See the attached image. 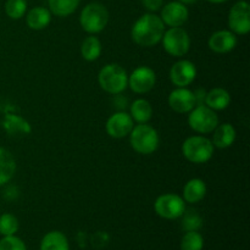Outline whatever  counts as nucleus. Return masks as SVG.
Here are the masks:
<instances>
[{"mask_svg":"<svg viewBox=\"0 0 250 250\" xmlns=\"http://www.w3.org/2000/svg\"><path fill=\"white\" fill-rule=\"evenodd\" d=\"M204 239L197 231H187L181 241V250H203Z\"/></svg>","mask_w":250,"mask_h":250,"instance_id":"26","label":"nucleus"},{"mask_svg":"<svg viewBox=\"0 0 250 250\" xmlns=\"http://www.w3.org/2000/svg\"><path fill=\"white\" fill-rule=\"evenodd\" d=\"M100 88L112 95H119L128 87V75L119 63H107L98 75Z\"/></svg>","mask_w":250,"mask_h":250,"instance_id":"3","label":"nucleus"},{"mask_svg":"<svg viewBox=\"0 0 250 250\" xmlns=\"http://www.w3.org/2000/svg\"><path fill=\"white\" fill-rule=\"evenodd\" d=\"M142 4L148 11L155 12L163 7L164 0H142Z\"/></svg>","mask_w":250,"mask_h":250,"instance_id":"31","label":"nucleus"},{"mask_svg":"<svg viewBox=\"0 0 250 250\" xmlns=\"http://www.w3.org/2000/svg\"><path fill=\"white\" fill-rule=\"evenodd\" d=\"M167 102L171 109L178 114H188L197 105L194 92L189 90L187 87H176V89H173L168 95Z\"/></svg>","mask_w":250,"mask_h":250,"instance_id":"14","label":"nucleus"},{"mask_svg":"<svg viewBox=\"0 0 250 250\" xmlns=\"http://www.w3.org/2000/svg\"><path fill=\"white\" fill-rule=\"evenodd\" d=\"M51 22V12L43 6H36L26 15V23L33 31L45 29Z\"/></svg>","mask_w":250,"mask_h":250,"instance_id":"18","label":"nucleus"},{"mask_svg":"<svg viewBox=\"0 0 250 250\" xmlns=\"http://www.w3.org/2000/svg\"><path fill=\"white\" fill-rule=\"evenodd\" d=\"M4 128L5 131L9 132L11 136H16V134H29L31 133L32 128L31 125L22 117L16 116V115H6L4 122Z\"/></svg>","mask_w":250,"mask_h":250,"instance_id":"25","label":"nucleus"},{"mask_svg":"<svg viewBox=\"0 0 250 250\" xmlns=\"http://www.w3.org/2000/svg\"><path fill=\"white\" fill-rule=\"evenodd\" d=\"M215 146L204 136L188 137L182 144V154L189 163L205 164L214 155Z\"/></svg>","mask_w":250,"mask_h":250,"instance_id":"5","label":"nucleus"},{"mask_svg":"<svg viewBox=\"0 0 250 250\" xmlns=\"http://www.w3.org/2000/svg\"><path fill=\"white\" fill-rule=\"evenodd\" d=\"M229 31L234 34L246 36L250 31V5L246 0H239L229 12Z\"/></svg>","mask_w":250,"mask_h":250,"instance_id":"9","label":"nucleus"},{"mask_svg":"<svg viewBox=\"0 0 250 250\" xmlns=\"http://www.w3.org/2000/svg\"><path fill=\"white\" fill-rule=\"evenodd\" d=\"M189 17L187 6L180 1H171L164 5L160 19L168 27H182Z\"/></svg>","mask_w":250,"mask_h":250,"instance_id":"13","label":"nucleus"},{"mask_svg":"<svg viewBox=\"0 0 250 250\" xmlns=\"http://www.w3.org/2000/svg\"><path fill=\"white\" fill-rule=\"evenodd\" d=\"M27 12V0H6L5 14L11 20H20Z\"/></svg>","mask_w":250,"mask_h":250,"instance_id":"27","label":"nucleus"},{"mask_svg":"<svg viewBox=\"0 0 250 250\" xmlns=\"http://www.w3.org/2000/svg\"><path fill=\"white\" fill-rule=\"evenodd\" d=\"M180 2H182V4L185 5H190V4H194V2H197L198 0H178Z\"/></svg>","mask_w":250,"mask_h":250,"instance_id":"32","label":"nucleus"},{"mask_svg":"<svg viewBox=\"0 0 250 250\" xmlns=\"http://www.w3.org/2000/svg\"><path fill=\"white\" fill-rule=\"evenodd\" d=\"M204 104L214 111L225 110L231 104V94L224 88H212L205 94Z\"/></svg>","mask_w":250,"mask_h":250,"instance_id":"19","label":"nucleus"},{"mask_svg":"<svg viewBox=\"0 0 250 250\" xmlns=\"http://www.w3.org/2000/svg\"><path fill=\"white\" fill-rule=\"evenodd\" d=\"M19 231V220L12 214H2L0 216V234L2 236H14Z\"/></svg>","mask_w":250,"mask_h":250,"instance_id":"28","label":"nucleus"},{"mask_svg":"<svg viewBox=\"0 0 250 250\" xmlns=\"http://www.w3.org/2000/svg\"><path fill=\"white\" fill-rule=\"evenodd\" d=\"M129 115L137 124H148L153 117V106L146 99H137L131 104Z\"/></svg>","mask_w":250,"mask_h":250,"instance_id":"21","label":"nucleus"},{"mask_svg":"<svg viewBox=\"0 0 250 250\" xmlns=\"http://www.w3.org/2000/svg\"><path fill=\"white\" fill-rule=\"evenodd\" d=\"M0 250H27L23 241L19 237L5 236L0 241Z\"/></svg>","mask_w":250,"mask_h":250,"instance_id":"29","label":"nucleus"},{"mask_svg":"<svg viewBox=\"0 0 250 250\" xmlns=\"http://www.w3.org/2000/svg\"><path fill=\"white\" fill-rule=\"evenodd\" d=\"M109 22V11L100 2H89L82 9L80 24L84 32L97 34L104 31Z\"/></svg>","mask_w":250,"mask_h":250,"instance_id":"4","label":"nucleus"},{"mask_svg":"<svg viewBox=\"0 0 250 250\" xmlns=\"http://www.w3.org/2000/svg\"><path fill=\"white\" fill-rule=\"evenodd\" d=\"M103 51L102 43L97 37L93 36L87 37L84 41L82 42L81 45V55L85 61H95L100 58Z\"/></svg>","mask_w":250,"mask_h":250,"instance_id":"23","label":"nucleus"},{"mask_svg":"<svg viewBox=\"0 0 250 250\" xmlns=\"http://www.w3.org/2000/svg\"><path fill=\"white\" fill-rule=\"evenodd\" d=\"M197 77V67L189 60H180L170 70V81L177 88L188 87Z\"/></svg>","mask_w":250,"mask_h":250,"instance_id":"12","label":"nucleus"},{"mask_svg":"<svg viewBox=\"0 0 250 250\" xmlns=\"http://www.w3.org/2000/svg\"><path fill=\"white\" fill-rule=\"evenodd\" d=\"M81 0H48L49 11L58 17H67L77 10Z\"/></svg>","mask_w":250,"mask_h":250,"instance_id":"24","label":"nucleus"},{"mask_svg":"<svg viewBox=\"0 0 250 250\" xmlns=\"http://www.w3.org/2000/svg\"><path fill=\"white\" fill-rule=\"evenodd\" d=\"M208 192L207 185L200 178H192L183 187L182 198L188 204H197L202 202Z\"/></svg>","mask_w":250,"mask_h":250,"instance_id":"17","label":"nucleus"},{"mask_svg":"<svg viewBox=\"0 0 250 250\" xmlns=\"http://www.w3.org/2000/svg\"><path fill=\"white\" fill-rule=\"evenodd\" d=\"M207 1L211 2V4H222V2H226L229 0H207Z\"/></svg>","mask_w":250,"mask_h":250,"instance_id":"33","label":"nucleus"},{"mask_svg":"<svg viewBox=\"0 0 250 250\" xmlns=\"http://www.w3.org/2000/svg\"><path fill=\"white\" fill-rule=\"evenodd\" d=\"M129 136V144L134 151L142 155L155 153L160 144L158 131L148 124H138L133 126Z\"/></svg>","mask_w":250,"mask_h":250,"instance_id":"2","label":"nucleus"},{"mask_svg":"<svg viewBox=\"0 0 250 250\" xmlns=\"http://www.w3.org/2000/svg\"><path fill=\"white\" fill-rule=\"evenodd\" d=\"M156 83V75L153 68L139 66L128 76V87L137 94L150 92Z\"/></svg>","mask_w":250,"mask_h":250,"instance_id":"10","label":"nucleus"},{"mask_svg":"<svg viewBox=\"0 0 250 250\" xmlns=\"http://www.w3.org/2000/svg\"><path fill=\"white\" fill-rule=\"evenodd\" d=\"M16 173V160L7 149L0 148V186L12 180Z\"/></svg>","mask_w":250,"mask_h":250,"instance_id":"20","label":"nucleus"},{"mask_svg":"<svg viewBox=\"0 0 250 250\" xmlns=\"http://www.w3.org/2000/svg\"><path fill=\"white\" fill-rule=\"evenodd\" d=\"M212 134V144L217 149H227L233 146L237 138L236 128L231 124L217 125Z\"/></svg>","mask_w":250,"mask_h":250,"instance_id":"16","label":"nucleus"},{"mask_svg":"<svg viewBox=\"0 0 250 250\" xmlns=\"http://www.w3.org/2000/svg\"><path fill=\"white\" fill-rule=\"evenodd\" d=\"M185 220H183V229L186 231H197L202 226V219L195 211H189L186 214L185 211Z\"/></svg>","mask_w":250,"mask_h":250,"instance_id":"30","label":"nucleus"},{"mask_svg":"<svg viewBox=\"0 0 250 250\" xmlns=\"http://www.w3.org/2000/svg\"><path fill=\"white\" fill-rule=\"evenodd\" d=\"M238 44L237 34L229 29H221L211 34V37L208 41L210 50L217 54H227L233 50Z\"/></svg>","mask_w":250,"mask_h":250,"instance_id":"15","label":"nucleus"},{"mask_svg":"<svg viewBox=\"0 0 250 250\" xmlns=\"http://www.w3.org/2000/svg\"><path fill=\"white\" fill-rule=\"evenodd\" d=\"M161 41L166 53L173 58H182L189 51V34L182 27H170V29L164 32Z\"/></svg>","mask_w":250,"mask_h":250,"instance_id":"7","label":"nucleus"},{"mask_svg":"<svg viewBox=\"0 0 250 250\" xmlns=\"http://www.w3.org/2000/svg\"><path fill=\"white\" fill-rule=\"evenodd\" d=\"M133 126L134 121L128 112L117 111L107 119L105 129L111 138L121 139L131 133Z\"/></svg>","mask_w":250,"mask_h":250,"instance_id":"11","label":"nucleus"},{"mask_svg":"<svg viewBox=\"0 0 250 250\" xmlns=\"http://www.w3.org/2000/svg\"><path fill=\"white\" fill-rule=\"evenodd\" d=\"M41 250H70V247L65 234L59 231H51L42 239Z\"/></svg>","mask_w":250,"mask_h":250,"instance_id":"22","label":"nucleus"},{"mask_svg":"<svg viewBox=\"0 0 250 250\" xmlns=\"http://www.w3.org/2000/svg\"><path fill=\"white\" fill-rule=\"evenodd\" d=\"M165 32V24L160 16L148 12L144 14L133 23L131 29L132 41L139 46L150 48L161 42Z\"/></svg>","mask_w":250,"mask_h":250,"instance_id":"1","label":"nucleus"},{"mask_svg":"<svg viewBox=\"0 0 250 250\" xmlns=\"http://www.w3.org/2000/svg\"><path fill=\"white\" fill-rule=\"evenodd\" d=\"M188 125L197 133H211L219 125V116L216 111L210 109L205 104L195 105L188 112Z\"/></svg>","mask_w":250,"mask_h":250,"instance_id":"6","label":"nucleus"},{"mask_svg":"<svg viewBox=\"0 0 250 250\" xmlns=\"http://www.w3.org/2000/svg\"><path fill=\"white\" fill-rule=\"evenodd\" d=\"M154 210L165 220H176L183 216L186 211V202L181 195L175 193H165L156 198Z\"/></svg>","mask_w":250,"mask_h":250,"instance_id":"8","label":"nucleus"}]
</instances>
